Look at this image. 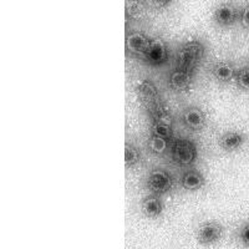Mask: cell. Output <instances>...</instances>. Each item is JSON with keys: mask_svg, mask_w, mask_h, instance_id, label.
Instances as JSON below:
<instances>
[{"mask_svg": "<svg viewBox=\"0 0 249 249\" xmlns=\"http://www.w3.org/2000/svg\"><path fill=\"white\" fill-rule=\"evenodd\" d=\"M206 53V49L199 40H188L179 48L177 54V68L184 69L188 71H195L199 65Z\"/></svg>", "mask_w": 249, "mask_h": 249, "instance_id": "obj_1", "label": "cell"}, {"mask_svg": "<svg viewBox=\"0 0 249 249\" xmlns=\"http://www.w3.org/2000/svg\"><path fill=\"white\" fill-rule=\"evenodd\" d=\"M198 156V150L195 142L190 140H177L172 146V160L182 167L193 164Z\"/></svg>", "mask_w": 249, "mask_h": 249, "instance_id": "obj_2", "label": "cell"}, {"mask_svg": "<svg viewBox=\"0 0 249 249\" xmlns=\"http://www.w3.org/2000/svg\"><path fill=\"white\" fill-rule=\"evenodd\" d=\"M146 187L152 195H164L173 188L172 176L168 171L156 168V170L151 171L150 175H148Z\"/></svg>", "mask_w": 249, "mask_h": 249, "instance_id": "obj_3", "label": "cell"}, {"mask_svg": "<svg viewBox=\"0 0 249 249\" xmlns=\"http://www.w3.org/2000/svg\"><path fill=\"white\" fill-rule=\"evenodd\" d=\"M196 237L202 246H212L221 241L223 237V227L221 223L214 221L204 222L198 227Z\"/></svg>", "mask_w": 249, "mask_h": 249, "instance_id": "obj_4", "label": "cell"}, {"mask_svg": "<svg viewBox=\"0 0 249 249\" xmlns=\"http://www.w3.org/2000/svg\"><path fill=\"white\" fill-rule=\"evenodd\" d=\"M144 61L152 66H161L168 59V48L160 37L151 39L150 46L143 56Z\"/></svg>", "mask_w": 249, "mask_h": 249, "instance_id": "obj_5", "label": "cell"}, {"mask_svg": "<svg viewBox=\"0 0 249 249\" xmlns=\"http://www.w3.org/2000/svg\"><path fill=\"white\" fill-rule=\"evenodd\" d=\"M239 14L235 5L231 3H222L214 9L213 12V20L218 26L221 28H230L239 20Z\"/></svg>", "mask_w": 249, "mask_h": 249, "instance_id": "obj_6", "label": "cell"}, {"mask_svg": "<svg viewBox=\"0 0 249 249\" xmlns=\"http://www.w3.org/2000/svg\"><path fill=\"white\" fill-rule=\"evenodd\" d=\"M150 43L151 39L147 35L141 33V31H132L126 36L124 46H126V51L132 56L143 57L148 46H150Z\"/></svg>", "mask_w": 249, "mask_h": 249, "instance_id": "obj_7", "label": "cell"}, {"mask_svg": "<svg viewBox=\"0 0 249 249\" xmlns=\"http://www.w3.org/2000/svg\"><path fill=\"white\" fill-rule=\"evenodd\" d=\"M182 124L191 131H201L206 127L207 115L201 107L190 106L182 112Z\"/></svg>", "mask_w": 249, "mask_h": 249, "instance_id": "obj_8", "label": "cell"}, {"mask_svg": "<svg viewBox=\"0 0 249 249\" xmlns=\"http://www.w3.org/2000/svg\"><path fill=\"white\" fill-rule=\"evenodd\" d=\"M247 142V135L242 131L232 130L222 133V136L218 140V144L226 152H234L241 150Z\"/></svg>", "mask_w": 249, "mask_h": 249, "instance_id": "obj_9", "label": "cell"}, {"mask_svg": "<svg viewBox=\"0 0 249 249\" xmlns=\"http://www.w3.org/2000/svg\"><path fill=\"white\" fill-rule=\"evenodd\" d=\"M193 80L192 71L184 70L181 68H176L170 74L168 77V85L173 91L177 92H184L190 89Z\"/></svg>", "mask_w": 249, "mask_h": 249, "instance_id": "obj_10", "label": "cell"}, {"mask_svg": "<svg viewBox=\"0 0 249 249\" xmlns=\"http://www.w3.org/2000/svg\"><path fill=\"white\" fill-rule=\"evenodd\" d=\"M237 69L233 65L232 62L222 60V61H217L213 64L212 69H211V74L212 76L221 84H228V82L235 80L237 76Z\"/></svg>", "mask_w": 249, "mask_h": 249, "instance_id": "obj_11", "label": "cell"}, {"mask_svg": "<svg viewBox=\"0 0 249 249\" xmlns=\"http://www.w3.org/2000/svg\"><path fill=\"white\" fill-rule=\"evenodd\" d=\"M181 186L183 190L188 191V192H196L206 186V177L201 171L191 168V170L184 171L182 175Z\"/></svg>", "mask_w": 249, "mask_h": 249, "instance_id": "obj_12", "label": "cell"}, {"mask_svg": "<svg viewBox=\"0 0 249 249\" xmlns=\"http://www.w3.org/2000/svg\"><path fill=\"white\" fill-rule=\"evenodd\" d=\"M136 92L140 99H141V101L143 102L146 108L156 104L157 101H160L159 90L155 86V84L151 82L150 80H142V81H140L136 86Z\"/></svg>", "mask_w": 249, "mask_h": 249, "instance_id": "obj_13", "label": "cell"}, {"mask_svg": "<svg viewBox=\"0 0 249 249\" xmlns=\"http://www.w3.org/2000/svg\"><path fill=\"white\" fill-rule=\"evenodd\" d=\"M172 117L168 112L163 113L161 116L156 117L152 120V126H151V135L152 136L162 137V139L170 140L172 135Z\"/></svg>", "mask_w": 249, "mask_h": 249, "instance_id": "obj_14", "label": "cell"}, {"mask_svg": "<svg viewBox=\"0 0 249 249\" xmlns=\"http://www.w3.org/2000/svg\"><path fill=\"white\" fill-rule=\"evenodd\" d=\"M142 212L148 218H159L161 217L164 211V203L160 196L150 195L142 201Z\"/></svg>", "mask_w": 249, "mask_h": 249, "instance_id": "obj_15", "label": "cell"}, {"mask_svg": "<svg viewBox=\"0 0 249 249\" xmlns=\"http://www.w3.org/2000/svg\"><path fill=\"white\" fill-rule=\"evenodd\" d=\"M141 161V151L132 143L124 146V164L126 167H133Z\"/></svg>", "mask_w": 249, "mask_h": 249, "instance_id": "obj_16", "label": "cell"}, {"mask_svg": "<svg viewBox=\"0 0 249 249\" xmlns=\"http://www.w3.org/2000/svg\"><path fill=\"white\" fill-rule=\"evenodd\" d=\"M148 148L155 155H163L168 150V140L151 135L148 140Z\"/></svg>", "mask_w": 249, "mask_h": 249, "instance_id": "obj_17", "label": "cell"}, {"mask_svg": "<svg viewBox=\"0 0 249 249\" xmlns=\"http://www.w3.org/2000/svg\"><path fill=\"white\" fill-rule=\"evenodd\" d=\"M235 84L241 90L249 91V65L238 70L235 76Z\"/></svg>", "mask_w": 249, "mask_h": 249, "instance_id": "obj_18", "label": "cell"}, {"mask_svg": "<svg viewBox=\"0 0 249 249\" xmlns=\"http://www.w3.org/2000/svg\"><path fill=\"white\" fill-rule=\"evenodd\" d=\"M239 21H241L243 28L249 29V4L244 6V8L241 10V14H239Z\"/></svg>", "mask_w": 249, "mask_h": 249, "instance_id": "obj_19", "label": "cell"}, {"mask_svg": "<svg viewBox=\"0 0 249 249\" xmlns=\"http://www.w3.org/2000/svg\"><path fill=\"white\" fill-rule=\"evenodd\" d=\"M239 239H241V242L244 246L249 247V223L244 224L242 227L241 232H239Z\"/></svg>", "mask_w": 249, "mask_h": 249, "instance_id": "obj_20", "label": "cell"}, {"mask_svg": "<svg viewBox=\"0 0 249 249\" xmlns=\"http://www.w3.org/2000/svg\"><path fill=\"white\" fill-rule=\"evenodd\" d=\"M171 1H172V0H151V3L155 6H157V8H164V6H167Z\"/></svg>", "mask_w": 249, "mask_h": 249, "instance_id": "obj_21", "label": "cell"}]
</instances>
